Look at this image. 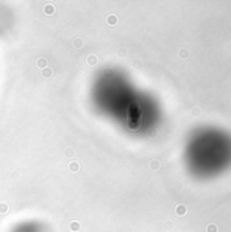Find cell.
Masks as SVG:
<instances>
[{
    "mask_svg": "<svg viewBox=\"0 0 231 232\" xmlns=\"http://www.w3.org/2000/svg\"><path fill=\"white\" fill-rule=\"evenodd\" d=\"M207 232H217V225L213 223L208 224V225H207Z\"/></svg>",
    "mask_w": 231,
    "mask_h": 232,
    "instance_id": "cell-2",
    "label": "cell"
},
{
    "mask_svg": "<svg viewBox=\"0 0 231 232\" xmlns=\"http://www.w3.org/2000/svg\"><path fill=\"white\" fill-rule=\"evenodd\" d=\"M177 212H178V215H185V212H186V208H185V206H178Z\"/></svg>",
    "mask_w": 231,
    "mask_h": 232,
    "instance_id": "cell-3",
    "label": "cell"
},
{
    "mask_svg": "<svg viewBox=\"0 0 231 232\" xmlns=\"http://www.w3.org/2000/svg\"><path fill=\"white\" fill-rule=\"evenodd\" d=\"M95 106L106 115L117 120L124 128L136 129L137 105L129 92L127 77L117 71L103 72L98 76L92 90Z\"/></svg>",
    "mask_w": 231,
    "mask_h": 232,
    "instance_id": "cell-1",
    "label": "cell"
}]
</instances>
